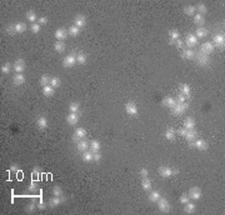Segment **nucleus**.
I'll list each match as a JSON object with an SVG mask.
<instances>
[{"instance_id": "f257e3e1", "label": "nucleus", "mask_w": 225, "mask_h": 215, "mask_svg": "<svg viewBox=\"0 0 225 215\" xmlns=\"http://www.w3.org/2000/svg\"><path fill=\"white\" fill-rule=\"evenodd\" d=\"M189 108V104H186V103H183V104H175L174 105V108H171V113L174 114V115H177V116H179V115H183L185 112H186V109Z\"/></svg>"}, {"instance_id": "f03ea898", "label": "nucleus", "mask_w": 225, "mask_h": 215, "mask_svg": "<svg viewBox=\"0 0 225 215\" xmlns=\"http://www.w3.org/2000/svg\"><path fill=\"white\" fill-rule=\"evenodd\" d=\"M125 112H126V114L130 115V116H136L138 115V106H136V104L133 103V101L126 103L125 104Z\"/></svg>"}, {"instance_id": "7ed1b4c3", "label": "nucleus", "mask_w": 225, "mask_h": 215, "mask_svg": "<svg viewBox=\"0 0 225 215\" xmlns=\"http://www.w3.org/2000/svg\"><path fill=\"white\" fill-rule=\"evenodd\" d=\"M213 45L216 48H220V49H224L225 46V38H224V34H215L213 36Z\"/></svg>"}, {"instance_id": "20e7f679", "label": "nucleus", "mask_w": 225, "mask_h": 215, "mask_svg": "<svg viewBox=\"0 0 225 215\" xmlns=\"http://www.w3.org/2000/svg\"><path fill=\"white\" fill-rule=\"evenodd\" d=\"M76 63V54H69L63 60V65L65 68H73Z\"/></svg>"}, {"instance_id": "39448f33", "label": "nucleus", "mask_w": 225, "mask_h": 215, "mask_svg": "<svg viewBox=\"0 0 225 215\" xmlns=\"http://www.w3.org/2000/svg\"><path fill=\"white\" fill-rule=\"evenodd\" d=\"M158 208H159V210L161 213H169V211H170V204H169V202L164 198H160L158 200Z\"/></svg>"}, {"instance_id": "423d86ee", "label": "nucleus", "mask_w": 225, "mask_h": 215, "mask_svg": "<svg viewBox=\"0 0 225 215\" xmlns=\"http://www.w3.org/2000/svg\"><path fill=\"white\" fill-rule=\"evenodd\" d=\"M214 45H213V43H210V41H206V43H204L203 45H201V48H200V53L201 54H204V55H209L212 54L213 51H214Z\"/></svg>"}, {"instance_id": "0eeeda50", "label": "nucleus", "mask_w": 225, "mask_h": 215, "mask_svg": "<svg viewBox=\"0 0 225 215\" xmlns=\"http://www.w3.org/2000/svg\"><path fill=\"white\" fill-rule=\"evenodd\" d=\"M85 136H86V130L84 128H78V129H75V133L73 135V141L78 143L79 140L84 139Z\"/></svg>"}, {"instance_id": "6e6552de", "label": "nucleus", "mask_w": 225, "mask_h": 215, "mask_svg": "<svg viewBox=\"0 0 225 215\" xmlns=\"http://www.w3.org/2000/svg\"><path fill=\"white\" fill-rule=\"evenodd\" d=\"M190 147L193 148H195V149H198V150H200V151H205V150H208V144H206V141L205 140H203V139H198V140H195V143L193 144V143H190Z\"/></svg>"}, {"instance_id": "1a4fd4ad", "label": "nucleus", "mask_w": 225, "mask_h": 215, "mask_svg": "<svg viewBox=\"0 0 225 215\" xmlns=\"http://www.w3.org/2000/svg\"><path fill=\"white\" fill-rule=\"evenodd\" d=\"M195 59H196V61H198V64L200 65V66H206V65H209V63H210V58L208 57V55H204V54H201V53H199L198 55H195Z\"/></svg>"}, {"instance_id": "9d476101", "label": "nucleus", "mask_w": 225, "mask_h": 215, "mask_svg": "<svg viewBox=\"0 0 225 215\" xmlns=\"http://www.w3.org/2000/svg\"><path fill=\"white\" fill-rule=\"evenodd\" d=\"M184 44L188 45L189 48H194V46L198 45V38H196L194 34H188L186 38H185Z\"/></svg>"}, {"instance_id": "9b49d317", "label": "nucleus", "mask_w": 225, "mask_h": 215, "mask_svg": "<svg viewBox=\"0 0 225 215\" xmlns=\"http://www.w3.org/2000/svg\"><path fill=\"white\" fill-rule=\"evenodd\" d=\"M159 175L163 178H170L171 176V168L168 165H161L159 168Z\"/></svg>"}, {"instance_id": "f8f14e48", "label": "nucleus", "mask_w": 225, "mask_h": 215, "mask_svg": "<svg viewBox=\"0 0 225 215\" xmlns=\"http://www.w3.org/2000/svg\"><path fill=\"white\" fill-rule=\"evenodd\" d=\"M189 198L193 199V200H199L200 196H201V190L198 188V186H194V188H191L190 190H189Z\"/></svg>"}, {"instance_id": "ddd939ff", "label": "nucleus", "mask_w": 225, "mask_h": 215, "mask_svg": "<svg viewBox=\"0 0 225 215\" xmlns=\"http://www.w3.org/2000/svg\"><path fill=\"white\" fill-rule=\"evenodd\" d=\"M13 68H14V70H15L18 74H22L24 71V69H25V61L23 59H18V60H15V63H14Z\"/></svg>"}, {"instance_id": "4468645a", "label": "nucleus", "mask_w": 225, "mask_h": 215, "mask_svg": "<svg viewBox=\"0 0 225 215\" xmlns=\"http://www.w3.org/2000/svg\"><path fill=\"white\" fill-rule=\"evenodd\" d=\"M74 25L75 26H78L79 29H81V28H84L86 25V19H85V16L84 15H76L75 16V19H74Z\"/></svg>"}, {"instance_id": "2eb2a0df", "label": "nucleus", "mask_w": 225, "mask_h": 215, "mask_svg": "<svg viewBox=\"0 0 225 215\" xmlns=\"http://www.w3.org/2000/svg\"><path fill=\"white\" fill-rule=\"evenodd\" d=\"M78 121H79V115H78V114L70 113V114L66 116V123L69 124V125L74 126V125H76V124H78Z\"/></svg>"}, {"instance_id": "dca6fc26", "label": "nucleus", "mask_w": 225, "mask_h": 215, "mask_svg": "<svg viewBox=\"0 0 225 215\" xmlns=\"http://www.w3.org/2000/svg\"><path fill=\"white\" fill-rule=\"evenodd\" d=\"M194 19V24L196 26H199V28H203L204 24H205V19H204V15H200V14H195V15L193 16Z\"/></svg>"}, {"instance_id": "f3484780", "label": "nucleus", "mask_w": 225, "mask_h": 215, "mask_svg": "<svg viewBox=\"0 0 225 215\" xmlns=\"http://www.w3.org/2000/svg\"><path fill=\"white\" fill-rule=\"evenodd\" d=\"M76 148H78V151L84 153V151H86L89 149V144H88L86 140L81 139V140H79L78 143H76Z\"/></svg>"}, {"instance_id": "a211bd4d", "label": "nucleus", "mask_w": 225, "mask_h": 215, "mask_svg": "<svg viewBox=\"0 0 225 215\" xmlns=\"http://www.w3.org/2000/svg\"><path fill=\"white\" fill-rule=\"evenodd\" d=\"M181 57L186 60H193V59H195V53H194L193 49H184L183 50Z\"/></svg>"}, {"instance_id": "6ab92c4d", "label": "nucleus", "mask_w": 225, "mask_h": 215, "mask_svg": "<svg viewBox=\"0 0 225 215\" xmlns=\"http://www.w3.org/2000/svg\"><path fill=\"white\" fill-rule=\"evenodd\" d=\"M13 83H14V85H16V86L23 85L24 83H25V76L23 74H16L13 78Z\"/></svg>"}, {"instance_id": "aec40b11", "label": "nucleus", "mask_w": 225, "mask_h": 215, "mask_svg": "<svg viewBox=\"0 0 225 215\" xmlns=\"http://www.w3.org/2000/svg\"><path fill=\"white\" fill-rule=\"evenodd\" d=\"M66 36H68V33H66V30H64V29H58V30L55 31V38L58 39V41L65 40Z\"/></svg>"}, {"instance_id": "412c9836", "label": "nucleus", "mask_w": 225, "mask_h": 215, "mask_svg": "<svg viewBox=\"0 0 225 215\" xmlns=\"http://www.w3.org/2000/svg\"><path fill=\"white\" fill-rule=\"evenodd\" d=\"M185 139L189 141V143H193L195 139H196V131L194 130V129H189L188 131H186V135L184 136Z\"/></svg>"}, {"instance_id": "4be33fe9", "label": "nucleus", "mask_w": 225, "mask_h": 215, "mask_svg": "<svg viewBox=\"0 0 225 215\" xmlns=\"http://www.w3.org/2000/svg\"><path fill=\"white\" fill-rule=\"evenodd\" d=\"M163 105H165L166 108H174V105L177 104V101H175V99H173V98H170V96H166V98H164L163 99Z\"/></svg>"}, {"instance_id": "5701e85b", "label": "nucleus", "mask_w": 225, "mask_h": 215, "mask_svg": "<svg viewBox=\"0 0 225 215\" xmlns=\"http://www.w3.org/2000/svg\"><path fill=\"white\" fill-rule=\"evenodd\" d=\"M81 159H83V161H85V163L93 161V151H91V150L84 151L81 154Z\"/></svg>"}, {"instance_id": "b1692460", "label": "nucleus", "mask_w": 225, "mask_h": 215, "mask_svg": "<svg viewBox=\"0 0 225 215\" xmlns=\"http://www.w3.org/2000/svg\"><path fill=\"white\" fill-rule=\"evenodd\" d=\"M180 90H181V94L185 96V98H189L191 94V89L188 84H181L180 85Z\"/></svg>"}, {"instance_id": "393cba45", "label": "nucleus", "mask_w": 225, "mask_h": 215, "mask_svg": "<svg viewBox=\"0 0 225 215\" xmlns=\"http://www.w3.org/2000/svg\"><path fill=\"white\" fill-rule=\"evenodd\" d=\"M37 125H38L39 129H46V128H48V120H46V118H44V116L38 118Z\"/></svg>"}, {"instance_id": "a878e982", "label": "nucleus", "mask_w": 225, "mask_h": 215, "mask_svg": "<svg viewBox=\"0 0 225 215\" xmlns=\"http://www.w3.org/2000/svg\"><path fill=\"white\" fill-rule=\"evenodd\" d=\"M194 35L198 38V39H199V38H206V36H208V30L205 29V28H198Z\"/></svg>"}, {"instance_id": "bb28decb", "label": "nucleus", "mask_w": 225, "mask_h": 215, "mask_svg": "<svg viewBox=\"0 0 225 215\" xmlns=\"http://www.w3.org/2000/svg\"><path fill=\"white\" fill-rule=\"evenodd\" d=\"M184 128L188 129V130L195 128V120L193 119V118H186V119L184 120Z\"/></svg>"}, {"instance_id": "cd10ccee", "label": "nucleus", "mask_w": 225, "mask_h": 215, "mask_svg": "<svg viewBox=\"0 0 225 215\" xmlns=\"http://www.w3.org/2000/svg\"><path fill=\"white\" fill-rule=\"evenodd\" d=\"M165 138H166L169 141L175 140V130L173 128H168L166 131H165Z\"/></svg>"}, {"instance_id": "c85d7f7f", "label": "nucleus", "mask_w": 225, "mask_h": 215, "mask_svg": "<svg viewBox=\"0 0 225 215\" xmlns=\"http://www.w3.org/2000/svg\"><path fill=\"white\" fill-rule=\"evenodd\" d=\"M54 49L56 53H64L65 51V44L64 41H56L54 44Z\"/></svg>"}, {"instance_id": "c756f323", "label": "nucleus", "mask_w": 225, "mask_h": 215, "mask_svg": "<svg viewBox=\"0 0 225 215\" xmlns=\"http://www.w3.org/2000/svg\"><path fill=\"white\" fill-rule=\"evenodd\" d=\"M195 11H196V9H195L194 5H186L184 8V14L185 15H189V16H194Z\"/></svg>"}, {"instance_id": "7c9ffc66", "label": "nucleus", "mask_w": 225, "mask_h": 215, "mask_svg": "<svg viewBox=\"0 0 225 215\" xmlns=\"http://www.w3.org/2000/svg\"><path fill=\"white\" fill-rule=\"evenodd\" d=\"M142 186H143L144 190L150 191V190H151V182H150V179L143 178V179H142Z\"/></svg>"}, {"instance_id": "2f4dec72", "label": "nucleus", "mask_w": 225, "mask_h": 215, "mask_svg": "<svg viewBox=\"0 0 225 215\" xmlns=\"http://www.w3.org/2000/svg\"><path fill=\"white\" fill-rule=\"evenodd\" d=\"M160 198H161L160 193L156 191V190H154V191L150 193V195H149V202H151V203H156Z\"/></svg>"}, {"instance_id": "473e14b6", "label": "nucleus", "mask_w": 225, "mask_h": 215, "mask_svg": "<svg viewBox=\"0 0 225 215\" xmlns=\"http://www.w3.org/2000/svg\"><path fill=\"white\" fill-rule=\"evenodd\" d=\"M54 93H55V90H54V88L51 86V85H48V86H44L43 88V94L45 95V96H53L54 95Z\"/></svg>"}, {"instance_id": "72a5a7b5", "label": "nucleus", "mask_w": 225, "mask_h": 215, "mask_svg": "<svg viewBox=\"0 0 225 215\" xmlns=\"http://www.w3.org/2000/svg\"><path fill=\"white\" fill-rule=\"evenodd\" d=\"M50 80H51V78L49 75H43L40 78V85L41 86H48V85H50Z\"/></svg>"}, {"instance_id": "f704fd0d", "label": "nucleus", "mask_w": 225, "mask_h": 215, "mask_svg": "<svg viewBox=\"0 0 225 215\" xmlns=\"http://www.w3.org/2000/svg\"><path fill=\"white\" fill-rule=\"evenodd\" d=\"M61 202H63L61 196H54L53 199H50V202H49V205H50V208H55V206H58Z\"/></svg>"}, {"instance_id": "c9c22d12", "label": "nucleus", "mask_w": 225, "mask_h": 215, "mask_svg": "<svg viewBox=\"0 0 225 215\" xmlns=\"http://www.w3.org/2000/svg\"><path fill=\"white\" fill-rule=\"evenodd\" d=\"M69 110H70V113H75V114H78L79 113V110H80V104L79 103H72L69 105Z\"/></svg>"}, {"instance_id": "e433bc0d", "label": "nucleus", "mask_w": 225, "mask_h": 215, "mask_svg": "<svg viewBox=\"0 0 225 215\" xmlns=\"http://www.w3.org/2000/svg\"><path fill=\"white\" fill-rule=\"evenodd\" d=\"M25 16H26V19H28V22H30L31 24H34L35 20H37V14H35V11H33V10L28 11Z\"/></svg>"}, {"instance_id": "4c0bfd02", "label": "nucleus", "mask_w": 225, "mask_h": 215, "mask_svg": "<svg viewBox=\"0 0 225 215\" xmlns=\"http://www.w3.org/2000/svg\"><path fill=\"white\" fill-rule=\"evenodd\" d=\"M195 204L194 203H190V202H189V203H186L185 204V208H184V210H185V213L186 214H193L194 211H195Z\"/></svg>"}, {"instance_id": "58836bf2", "label": "nucleus", "mask_w": 225, "mask_h": 215, "mask_svg": "<svg viewBox=\"0 0 225 215\" xmlns=\"http://www.w3.org/2000/svg\"><path fill=\"white\" fill-rule=\"evenodd\" d=\"M90 150L93 151V153H98L100 150V143L98 141V140H93L90 143Z\"/></svg>"}, {"instance_id": "ea45409f", "label": "nucleus", "mask_w": 225, "mask_h": 215, "mask_svg": "<svg viewBox=\"0 0 225 215\" xmlns=\"http://www.w3.org/2000/svg\"><path fill=\"white\" fill-rule=\"evenodd\" d=\"M68 33L70 34L72 36H78L79 35V33H80V29L78 26H75V25H72L69 28V30H68Z\"/></svg>"}, {"instance_id": "a19ab883", "label": "nucleus", "mask_w": 225, "mask_h": 215, "mask_svg": "<svg viewBox=\"0 0 225 215\" xmlns=\"http://www.w3.org/2000/svg\"><path fill=\"white\" fill-rule=\"evenodd\" d=\"M14 26H15V31H16V33H23V31L26 30V24H25V23H22V22L16 23Z\"/></svg>"}, {"instance_id": "79ce46f5", "label": "nucleus", "mask_w": 225, "mask_h": 215, "mask_svg": "<svg viewBox=\"0 0 225 215\" xmlns=\"http://www.w3.org/2000/svg\"><path fill=\"white\" fill-rule=\"evenodd\" d=\"M85 61H86V55L84 54V53H78L76 54V63H79V64H85Z\"/></svg>"}, {"instance_id": "37998d69", "label": "nucleus", "mask_w": 225, "mask_h": 215, "mask_svg": "<svg viewBox=\"0 0 225 215\" xmlns=\"http://www.w3.org/2000/svg\"><path fill=\"white\" fill-rule=\"evenodd\" d=\"M169 36H170V41H175L180 39V34L178 30H170L169 31Z\"/></svg>"}, {"instance_id": "c03bdc74", "label": "nucleus", "mask_w": 225, "mask_h": 215, "mask_svg": "<svg viewBox=\"0 0 225 215\" xmlns=\"http://www.w3.org/2000/svg\"><path fill=\"white\" fill-rule=\"evenodd\" d=\"M38 189H39V186H38V180H31L30 185L28 186V190L35 193V191H38Z\"/></svg>"}, {"instance_id": "a18cd8bd", "label": "nucleus", "mask_w": 225, "mask_h": 215, "mask_svg": "<svg viewBox=\"0 0 225 215\" xmlns=\"http://www.w3.org/2000/svg\"><path fill=\"white\" fill-rule=\"evenodd\" d=\"M195 9L198 10V14H200V15H204V14H206V11H208V8L204 4H199L198 6H195Z\"/></svg>"}, {"instance_id": "49530a36", "label": "nucleus", "mask_w": 225, "mask_h": 215, "mask_svg": "<svg viewBox=\"0 0 225 215\" xmlns=\"http://www.w3.org/2000/svg\"><path fill=\"white\" fill-rule=\"evenodd\" d=\"M11 69H13V65L10 63H5L3 66H1V73L3 74H9L11 71Z\"/></svg>"}, {"instance_id": "de8ad7c7", "label": "nucleus", "mask_w": 225, "mask_h": 215, "mask_svg": "<svg viewBox=\"0 0 225 215\" xmlns=\"http://www.w3.org/2000/svg\"><path fill=\"white\" fill-rule=\"evenodd\" d=\"M60 79L58 78V76H53V78H51V80H50V85L55 89V88H58L59 85H60Z\"/></svg>"}, {"instance_id": "09e8293b", "label": "nucleus", "mask_w": 225, "mask_h": 215, "mask_svg": "<svg viewBox=\"0 0 225 215\" xmlns=\"http://www.w3.org/2000/svg\"><path fill=\"white\" fill-rule=\"evenodd\" d=\"M40 29H41V25H40L39 23H34V24H31V26H30V30H31V33H34V34H38V33L40 31Z\"/></svg>"}, {"instance_id": "8fccbe9b", "label": "nucleus", "mask_w": 225, "mask_h": 215, "mask_svg": "<svg viewBox=\"0 0 225 215\" xmlns=\"http://www.w3.org/2000/svg\"><path fill=\"white\" fill-rule=\"evenodd\" d=\"M53 195L54 196H63V189L60 186H54L53 188Z\"/></svg>"}, {"instance_id": "3c124183", "label": "nucleus", "mask_w": 225, "mask_h": 215, "mask_svg": "<svg viewBox=\"0 0 225 215\" xmlns=\"http://www.w3.org/2000/svg\"><path fill=\"white\" fill-rule=\"evenodd\" d=\"M39 176H40V169L38 166H35L34 170L31 171V178H34L35 180H39Z\"/></svg>"}, {"instance_id": "603ef678", "label": "nucleus", "mask_w": 225, "mask_h": 215, "mask_svg": "<svg viewBox=\"0 0 225 215\" xmlns=\"http://www.w3.org/2000/svg\"><path fill=\"white\" fill-rule=\"evenodd\" d=\"M103 159V155L100 154L99 151L98 153H93V161H95V163H99L100 160Z\"/></svg>"}, {"instance_id": "864d4df0", "label": "nucleus", "mask_w": 225, "mask_h": 215, "mask_svg": "<svg viewBox=\"0 0 225 215\" xmlns=\"http://www.w3.org/2000/svg\"><path fill=\"white\" fill-rule=\"evenodd\" d=\"M37 208H38V205L33 202V203H30V204H28V206H26V211H28V213H33L35 209H37Z\"/></svg>"}, {"instance_id": "5fc2aeb1", "label": "nucleus", "mask_w": 225, "mask_h": 215, "mask_svg": "<svg viewBox=\"0 0 225 215\" xmlns=\"http://www.w3.org/2000/svg\"><path fill=\"white\" fill-rule=\"evenodd\" d=\"M189 200H190L189 195H186V194H183V195L180 196V199H179V202L181 204H186V203H189Z\"/></svg>"}, {"instance_id": "6e6d98bb", "label": "nucleus", "mask_w": 225, "mask_h": 215, "mask_svg": "<svg viewBox=\"0 0 225 215\" xmlns=\"http://www.w3.org/2000/svg\"><path fill=\"white\" fill-rule=\"evenodd\" d=\"M139 175L142 176V179H143V178H148V175H149V171H148V169L143 168V169L139 170Z\"/></svg>"}, {"instance_id": "4d7b16f0", "label": "nucleus", "mask_w": 225, "mask_h": 215, "mask_svg": "<svg viewBox=\"0 0 225 215\" xmlns=\"http://www.w3.org/2000/svg\"><path fill=\"white\" fill-rule=\"evenodd\" d=\"M5 30H6V33H8V34H10V35H14V34L16 33L15 31V26H14V25H9Z\"/></svg>"}, {"instance_id": "13d9d810", "label": "nucleus", "mask_w": 225, "mask_h": 215, "mask_svg": "<svg viewBox=\"0 0 225 215\" xmlns=\"http://www.w3.org/2000/svg\"><path fill=\"white\" fill-rule=\"evenodd\" d=\"M185 96L184 95H183V94H179L178 95V98H177V100H175V101H177V104H183V103H185Z\"/></svg>"}, {"instance_id": "bf43d9fd", "label": "nucleus", "mask_w": 225, "mask_h": 215, "mask_svg": "<svg viewBox=\"0 0 225 215\" xmlns=\"http://www.w3.org/2000/svg\"><path fill=\"white\" fill-rule=\"evenodd\" d=\"M174 44L177 45V46L179 48V49H181V48H184V45H185V44H184V41H183L181 39H178V40H175V41H174Z\"/></svg>"}, {"instance_id": "052dcab7", "label": "nucleus", "mask_w": 225, "mask_h": 215, "mask_svg": "<svg viewBox=\"0 0 225 215\" xmlns=\"http://www.w3.org/2000/svg\"><path fill=\"white\" fill-rule=\"evenodd\" d=\"M186 131H188V129H185V128H180V129L178 130V134H179L180 136L184 138V136L186 135Z\"/></svg>"}, {"instance_id": "680f3d73", "label": "nucleus", "mask_w": 225, "mask_h": 215, "mask_svg": "<svg viewBox=\"0 0 225 215\" xmlns=\"http://www.w3.org/2000/svg\"><path fill=\"white\" fill-rule=\"evenodd\" d=\"M48 23V18H45V16H41L40 19H39V24L40 25H45Z\"/></svg>"}, {"instance_id": "e2e57ef3", "label": "nucleus", "mask_w": 225, "mask_h": 215, "mask_svg": "<svg viewBox=\"0 0 225 215\" xmlns=\"http://www.w3.org/2000/svg\"><path fill=\"white\" fill-rule=\"evenodd\" d=\"M45 203H43V200H40V203L38 204V209H41V210H44L45 209Z\"/></svg>"}, {"instance_id": "0e129e2a", "label": "nucleus", "mask_w": 225, "mask_h": 215, "mask_svg": "<svg viewBox=\"0 0 225 215\" xmlns=\"http://www.w3.org/2000/svg\"><path fill=\"white\" fill-rule=\"evenodd\" d=\"M178 174H179V169H177V168L171 169V175H178Z\"/></svg>"}]
</instances>
